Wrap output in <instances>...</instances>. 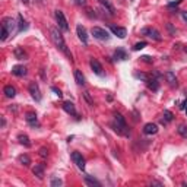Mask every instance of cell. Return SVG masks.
Instances as JSON below:
<instances>
[{
  "label": "cell",
  "instance_id": "1",
  "mask_svg": "<svg viewBox=\"0 0 187 187\" xmlns=\"http://www.w3.org/2000/svg\"><path fill=\"white\" fill-rule=\"evenodd\" d=\"M50 34H51V40H53V43L56 44V47H57V48H59V50L61 51L63 54L67 56L70 60H73L72 53L69 51V48H67V45H66V41H64L61 32H60L57 28H51V29H50Z\"/></svg>",
  "mask_w": 187,
  "mask_h": 187
},
{
  "label": "cell",
  "instance_id": "2",
  "mask_svg": "<svg viewBox=\"0 0 187 187\" xmlns=\"http://www.w3.org/2000/svg\"><path fill=\"white\" fill-rule=\"evenodd\" d=\"M92 35L95 37L97 40H101V41H108L111 38V35L108 34V31L101 28V26H92V29H91Z\"/></svg>",
  "mask_w": 187,
  "mask_h": 187
},
{
  "label": "cell",
  "instance_id": "3",
  "mask_svg": "<svg viewBox=\"0 0 187 187\" xmlns=\"http://www.w3.org/2000/svg\"><path fill=\"white\" fill-rule=\"evenodd\" d=\"M56 19H57V25L61 31H69V25H67V19L64 16V13L61 10H56Z\"/></svg>",
  "mask_w": 187,
  "mask_h": 187
},
{
  "label": "cell",
  "instance_id": "4",
  "mask_svg": "<svg viewBox=\"0 0 187 187\" xmlns=\"http://www.w3.org/2000/svg\"><path fill=\"white\" fill-rule=\"evenodd\" d=\"M142 35H146V37H149V38H152V40H155V41H161L162 40V37H161V34L158 32L155 28H143L142 29Z\"/></svg>",
  "mask_w": 187,
  "mask_h": 187
},
{
  "label": "cell",
  "instance_id": "5",
  "mask_svg": "<svg viewBox=\"0 0 187 187\" xmlns=\"http://www.w3.org/2000/svg\"><path fill=\"white\" fill-rule=\"evenodd\" d=\"M28 89H29V94L32 95V98H34L37 102L41 101V92H40V86L37 82H31L29 86H28Z\"/></svg>",
  "mask_w": 187,
  "mask_h": 187
},
{
  "label": "cell",
  "instance_id": "6",
  "mask_svg": "<svg viewBox=\"0 0 187 187\" xmlns=\"http://www.w3.org/2000/svg\"><path fill=\"white\" fill-rule=\"evenodd\" d=\"M72 159L73 162L76 164V167L79 168V170H85V158L82 157V153H79L77 151H75V152H72Z\"/></svg>",
  "mask_w": 187,
  "mask_h": 187
},
{
  "label": "cell",
  "instance_id": "7",
  "mask_svg": "<svg viewBox=\"0 0 187 187\" xmlns=\"http://www.w3.org/2000/svg\"><path fill=\"white\" fill-rule=\"evenodd\" d=\"M16 25H18V24L13 21L12 18H3V21H2V28L8 29L9 34H12V31L15 29V26H16Z\"/></svg>",
  "mask_w": 187,
  "mask_h": 187
},
{
  "label": "cell",
  "instance_id": "8",
  "mask_svg": "<svg viewBox=\"0 0 187 187\" xmlns=\"http://www.w3.org/2000/svg\"><path fill=\"white\" fill-rule=\"evenodd\" d=\"M89 64H91V69L94 70V73H95V75H98V76H104V70H102V66H101V63H99L97 59H91Z\"/></svg>",
  "mask_w": 187,
  "mask_h": 187
},
{
  "label": "cell",
  "instance_id": "9",
  "mask_svg": "<svg viewBox=\"0 0 187 187\" xmlns=\"http://www.w3.org/2000/svg\"><path fill=\"white\" fill-rule=\"evenodd\" d=\"M76 34H77V37H79V40H81L82 43L86 45V44H88V34H86L85 26L77 25V26H76Z\"/></svg>",
  "mask_w": 187,
  "mask_h": 187
},
{
  "label": "cell",
  "instance_id": "10",
  "mask_svg": "<svg viewBox=\"0 0 187 187\" xmlns=\"http://www.w3.org/2000/svg\"><path fill=\"white\" fill-rule=\"evenodd\" d=\"M110 31H111V32H113L114 35H117L119 38H126V35H127V31H126V28H121V26L111 25V26H110Z\"/></svg>",
  "mask_w": 187,
  "mask_h": 187
},
{
  "label": "cell",
  "instance_id": "11",
  "mask_svg": "<svg viewBox=\"0 0 187 187\" xmlns=\"http://www.w3.org/2000/svg\"><path fill=\"white\" fill-rule=\"evenodd\" d=\"M63 110L66 111L67 114H70V115H77L76 108H75V104L70 102V101H64L63 102Z\"/></svg>",
  "mask_w": 187,
  "mask_h": 187
},
{
  "label": "cell",
  "instance_id": "12",
  "mask_svg": "<svg viewBox=\"0 0 187 187\" xmlns=\"http://www.w3.org/2000/svg\"><path fill=\"white\" fill-rule=\"evenodd\" d=\"M32 173L38 180L44 179V164H35V167L32 168Z\"/></svg>",
  "mask_w": 187,
  "mask_h": 187
},
{
  "label": "cell",
  "instance_id": "13",
  "mask_svg": "<svg viewBox=\"0 0 187 187\" xmlns=\"http://www.w3.org/2000/svg\"><path fill=\"white\" fill-rule=\"evenodd\" d=\"M143 133L145 135H155V133H158V126L155 123H146L143 126Z\"/></svg>",
  "mask_w": 187,
  "mask_h": 187
},
{
  "label": "cell",
  "instance_id": "14",
  "mask_svg": "<svg viewBox=\"0 0 187 187\" xmlns=\"http://www.w3.org/2000/svg\"><path fill=\"white\" fill-rule=\"evenodd\" d=\"M25 120H26V123L29 124V126H32V127L38 126V119H37V114H34V113H28L25 115Z\"/></svg>",
  "mask_w": 187,
  "mask_h": 187
},
{
  "label": "cell",
  "instance_id": "15",
  "mask_svg": "<svg viewBox=\"0 0 187 187\" xmlns=\"http://www.w3.org/2000/svg\"><path fill=\"white\" fill-rule=\"evenodd\" d=\"M12 73L15 75V76L18 77H22V76H25L26 75V67H24V66H13L12 67Z\"/></svg>",
  "mask_w": 187,
  "mask_h": 187
},
{
  "label": "cell",
  "instance_id": "16",
  "mask_svg": "<svg viewBox=\"0 0 187 187\" xmlns=\"http://www.w3.org/2000/svg\"><path fill=\"white\" fill-rule=\"evenodd\" d=\"M114 59L115 60H127V53L124 48H117L114 51Z\"/></svg>",
  "mask_w": 187,
  "mask_h": 187
},
{
  "label": "cell",
  "instance_id": "17",
  "mask_svg": "<svg viewBox=\"0 0 187 187\" xmlns=\"http://www.w3.org/2000/svg\"><path fill=\"white\" fill-rule=\"evenodd\" d=\"M13 54H15V57H16L18 60H25L26 59V53L22 47H16L15 51H13Z\"/></svg>",
  "mask_w": 187,
  "mask_h": 187
},
{
  "label": "cell",
  "instance_id": "18",
  "mask_svg": "<svg viewBox=\"0 0 187 187\" xmlns=\"http://www.w3.org/2000/svg\"><path fill=\"white\" fill-rule=\"evenodd\" d=\"M75 81H76V83L77 85H81V86H83L85 85V76L82 75V72L81 70H75Z\"/></svg>",
  "mask_w": 187,
  "mask_h": 187
},
{
  "label": "cell",
  "instance_id": "19",
  "mask_svg": "<svg viewBox=\"0 0 187 187\" xmlns=\"http://www.w3.org/2000/svg\"><path fill=\"white\" fill-rule=\"evenodd\" d=\"M3 92H4V95H6L8 98H13L15 95H16V89H15L12 85H6V86H4Z\"/></svg>",
  "mask_w": 187,
  "mask_h": 187
},
{
  "label": "cell",
  "instance_id": "20",
  "mask_svg": "<svg viewBox=\"0 0 187 187\" xmlns=\"http://www.w3.org/2000/svg\"><path fill=\"white\" fill-rule=\"evenodd\" d=\"M18 19H19V22H18V32H22V31H25V29H28V24H26V21L24 19V16L22 15H19L18 16Z\"/></svg>",
  "mask_w": 187,
  "mask_h": 187
},
{
  "label": "cell",
  "instance_id": "21",
  "mask_svg": "<svg viewBox=\"0 0 187 187\" xmlns=\"http://www.w3.org/2000/svg\"><path fill=\"white\" fill-rule=\"evenodd\" d=\"M165 79H167V82H168L170 85L177 86V77H175V75L173 72H167L165 73Z\"/></svg>",
  "mask_w": 187,
  "mask_h": 187
},
{
  "label": "cell",
  "instance_id": "22",
  "mask_svg": "<svg viewBox=\"0 0 187 187\" xmlns=\"http://www.w3.org/2000/svg\"><path fill=\"white\" fill-rule=\"evenodd\" d=\"M18 140H19V143L24 145V146H26V148H29L31 146V140L26 135H22V133L21 135H18Z\"/></svg>",
  "mask_w": 187,
  "mask_h": 187
},
{
  "label": "cell",
  "instance_id": "23",
  "mask_svg": "<svg viewBox=\"0 0 187 187\" xmlns=\"http://www.w3.org/2000/svg\"><path fill=\"white\" fill-rule=\"evenodd\" d=\"M146 83H148V88L151 91H158L159 89V82H158L157 79H148Z\"/></svg>",
  "mask_w": 187,
  "mask_h": 187
},
{
  "label": "cell",
  "instance_id": "24",
  "mask_svg": "<svg viewBox=\"0 0 187 187\" xmlns=\"http://www.w3.org/2000/svg\"><path fill=\"white\" fill-rule=\"evenodd\" d=\"M85 183L88 184V186H97V187H101V183L98 181V180H95V179H92L91 175H85Z\"/></svg>",
  "mask_w": 187,
  "mask_h": 187
},
{
  "label": "cell",
  "instance_id": "25",
  "mask_svg": "<svg viewBox=\"0 0 187 187\" xmlns=\"http://www.w3.org/2000/svg\"><path fill=\"white\" fill-rule=\"evenodd\" d=\"M19 162H21L22 165H25V167H29V164H31V158L28 157V155H19Z\"/></svg>",
  "mask_w": 187,
  "mask_h": 187
},
{
  "label": "cell",
  "instance_id": "26",
  "mask_svg": "<svg viewBox=\"0 0 187 187\" xmlns=\"http://www.w3.org/2000/svg\"><path fill=\"white\" fill-rule=\"evenodd\" d=\"M177 132H179L183 137H187V126H184V124H180L179 129H177Z\"/></svg>",
  "mask_w": 187,
  "mask_h": 187
},
{
  "label": "cell",
  "instance_id": "27",
  "mask_svg": "<svg viewBox=\"0 0 187 187\" xmlns=\"http://www.w3.org/2000/svg\"><path fill=\"white\" fill-rule=\"evenodd\" d=\"M135 77H136V79H140V81H143V82H148V79H149V76L146 73H139V72L135 73Z\"/></svg>",
  "mask_w": 187,
  "mask_h": 187
},
{
  "label": "cell",
  "instance_id": "28",
  "mask_svg": "<svg viewBox=\"0 0 187 187\" xmlns=\"http://www.w3.org/2000/svg\"><path fill=\"white\" fill-rule=\"evenodd\" d=\"M146 45H148V43H146V41H140V43H136V44H135L133 50H135V51H139V50H142V48H145Z\"/></svg>",
  "mask_w": 187,
  "mask_h": 187
},
{
  "label": "cell",
  "instance_id": "29",
  "mask_svg": "<svg viewBox=\"0 0 187 187\" xmlns=\"http://www.w3.org/2000/svg\"><path fill=\"white\" fill-rule=\"evenodd\" d=\"M164 119H165L167 121H173V120H174V115H173L171 111L165 110V111H164Z\"/></svg>",
  "mask_w": 187,
  "mask_h": 187
},
{
  "label": "cell",
  "instance_id": "30",
  "mask_svg": "<svg viewBox=\"0 0 187 187\" xmlns=\"http://www.w3.org/2000/svg\"><path fill=\"white\" fill-rule=\"evenodd\" d=\"M51 187H59V186H61V184H63V181H61V180L60 179H57V177H54V179L51 180Z\"/></svg>",
  "mask_w": 187,
  "mask_h": 187
},
{
  "label": "cell",
  "instance_id": "31",
  "mask_svg": "<svg viewBox=\"0 0 187 187\" xmlns=\"http://www.w3.org/2000/svg\"><path fill=\"white\" fill-rule=\"evenodd\" d=\"M83 98L88 101V104H89V105H94V99L91 98V95H89V92H88V91H85V92H83Z\"/></svg>",
  "mask_w": 187,
  "mask_h": 187
},
{
  "label": "cell",
  "instance_id": "32",
  "mask_svg": "<svg viewBox=\"0 0 187 187\" xmlns=\"http://www.w3.org/2000/svg\"><path fill=\"white\" fill-rule=\"evenodd\" d=\"M140 59H142V61H145V63H149V64L153 63V59L151 57V56H142Z\"/></svg>",
  "mask_w": 187,
  "mask_h": 187
},
{
  "label": "cell",
  "instance_id": "33",
  "mask_svg": "<svg viewBox=\"0 0 187 187\" xmlns=\"http://www.w3.org/2000/svg\"><path fill=\"white\" fill-rule=\"evenodd\" d=\"M51 91H53V92L56 94V95H57V97L59 98H61L63 97V94H61V91L59 89V88H56V86H51Z\"/></svg>",
  "mask_w": 187,
  "mask_h": 187
},
{
  "label": "cell",
  "instance_id": "34",
  "mask_svg": "<svg viewBox=\"0 0 187 187\" xmlns=\"http://www.w3.org/2000/svg\"><path fill=\"white\" fill-rule=\"evenodd\" d=\"M181 2H183V0H175L173 3H168V9H173V8H175V6H179Z\"/></svg>",
  "mask_w": 187,
  "mask_h": 187
},
{
  "label": "cell",
  "instance_id": "35",
  "mask_svg": "<svg viewBox=\"0 0 187 187\" xmlns=\"http://www.w3.org/2000/svg\"><path fill=\"white\" fill-rule=\"evenodd\" d=\"M47 155H48V152H47V149H45V148H41V149H40V157L47 158Z\"/></svg>",
  "mask_w": 187,
  "mask_h": 187
},
{
  "label": "cell",
  "instance_id": "36",
  "mask_svg": "<svg viewBox=\"0 0 187 187\" xmlns=\"http://www.w3.org/2000/svg\"><path fill=\"white\" fill-rule=\"evenodd\" d=\"M167 29L170 31L171 34H175V29H174V28H173V26H171V24H167Z\"/></svg>",
  "mask_w": 187,
  "mask_h": 187
},
{
  "label": "cell",
  "instance_id": "37",
  "mask_svg": "<svg viewBox=\"0 0 187 187\" xmlns=\"http://www.w3.org/2000/svg\"><path fill=\"white\" fill-rule=\"evenodd\" d=\"M76 4H79V6H85L86 0H76Z\"/></svg>",
  "mask_w": 187,
  "mask_h": 187
},
{
  "label": "cell",
  "instance_id": "38",
  "mask_svg": "<svg viewBox=\"0 0 187 187\" xmlns=\"http://www.w3.org/2000/svg\"><path fill=\"white\" fill-rule=\"evenodd\" d=\"M181 18H183L184 21L187 22V12H186V10H183V12H181Z\"/></svg>",
  "mask_w": 187,
  "mask_h": 187
},
{
  "label": "cell",
  "instance_id": "39",
  "mask_svg": "<svg viewBox=\"0 0 187 187\" xmlns=\"http://www.w3.org/2000/svg\"><path fill=\"white\" fill-rule=\"evenodd\" d=\"M151 184L152 186H162V183H159V181H151Z\"/></svg>",
  "mask_w": 187,
  "mask_h": 187
},
{
  "label": "cell",
  "instance_id": "40",
  "mask_svg": "<svg viewBox=\"0 0 187 187\" xmlns=\"http://www.w3.org/2000/svg\"><path fill=\"white\" fill-rule=\"evenodd\" d=\"M4 126H6V120L2 119V127H4Z\"/></svg>",
  "mask_w": 187,
  "mask_h": 187
},
{
  "label": "cell",
  "instance_id": "41",
  "mask_svg": "<svg viewBox=\"0 0 187 187\" xmlns=\"http://www.w3.org/2000/svg\"><path fill=\"white\" fill-rule=\"evenodd\" d=\"M184 51H186V53H187V47H186V48H184Z\"/></svg>",
  "mask_w": 187,
  "mask_h": 187
},
{
  "label": "cell",
  "instance_id": "42",
  "mask_svg": "<svg viewBox=\"0 0 187 187\" xmlns=\"http://www.w3.org/2000/svg\"><path fill=\"white\" fill-rule=\"evenodd\" d=\"M186 114H187V108H186Z\"/></svg>",
  "mask_w": 187,
  "mask_h": 187
}]
</instances>
